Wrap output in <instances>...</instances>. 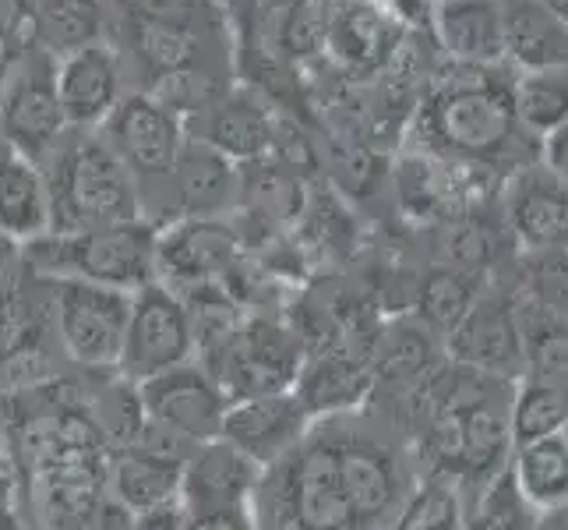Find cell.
I'll return each mask as SVG.
<instances>
[{
	"instance_id": "obj_1",
	"label": "cell",
	"mask_w": 568,
	"mask_h": 530,
	"mask_svg": "<svg viewBox=\"0 0 568 530\" xmlns=\"http://www.w3.org/2000/svg\"><path fill=\"white\" fill-rule=\"evenodd\" d=\"M424 149L463 167H495L523 139L513 110V74L501 68H459L430 86L420 103Z\"/></svg>"
},
{
	"instance_id": "obj_2",
	"label": "cell",
	"mask_w": 568,
	"mask_h": 530,
	"mask_svg": "<svg viewBox=\"0 0 568 530\" xmlns=\"http://www.w3.org/2000/svg\"><path fill=\"white\" fill-rule=\"evenodd\" d=\"M39 167L50 191V233L145 220L139 184L100 131H68Z\"/></svg>"
},
{
	"instance_id": "obj_3",
	"label": "cell",
	"mask_w": 568,
	"mask_h": 530,
	"mask_svg": "<svg viewBox=\"0 0 568 530\" xmlns=\"http://www.w3.org/2000/svg\"><path fill=\"white\" fill-rule=\"evenodd\" d=\"M155 238H160V227L149 220L47 233L22 248V259L39 280H82L134 293L160 280L155 277Z\"/></svg>"
},
{
	"instance_id": "obj_4",
	"label": "cell",
	"mask_w": 568,
	"mask_h": 530,
	"mask_svg": "<svg viewBox=\"0 0 568 530\" xmlns=\"http://www.w3.org/2000/svg\"><path fill=\"white\" fill-rule=\"evenodd\" d=\"M68 131L57 96V61L29 47L0 78V142L14 156L43 163Z\"/></svg>"
},
{
	"instance_id": "obj_5",
	"label": "cell",
	"mask_w": 568,
	"mask_h": 530,
	"mask_svg": "<svg viewBox=\"0 0 568 530\" xmlns=\"http://www.w3.org/2000/svg\"><path fill=\"white\" fill-rule=\"evenodd\" d=\"M53 332L85 371H116L131 319V293L82 280H47Z\"/></svg>"
},
{
	"instance_id": "obj_6",
	"label": "cell",
	"mask_w": 568,
	"mask_h": 530,
	"mask_svg": "<svg viewBox=\"0 0 568 530\" xmlns=\"http://www.w3.org/2000/svg\"><path fill=\"white\" fill-rule=\"evenodd\" d=\"M276 517L290 530H361L339 474V439H304L280 460Z\"/></svg>"
},
{
	"instance_id": "obj_7",
	"label": "cell",
	"mask_w": 568,
	"mask_h": 530,
	"mask_svg": "<svg viewBox=\"0 0 568 530\" xmlns=\"http://www.w3.org/2000/svg\"><path fill=\"white\" fill-rule=\"evenodd\" d=\"M100 134L116 152V160L131 170L134 184H139V199L149 184L166 181L187 146V128L181 117L160 100H152L149 92L134 89H128L124 100L113 107Z\"/></svg>"
},
{
	"instance_id": "obj_8",
	"label": "cell",
	"mask_w": 568,
	"mask_h": 530,
	"mask_svg": "<svg viewBox=\"0 0 568 530\" xmlns=\"http://www.w3.org/2000/svg\"><path fill=\"white\" fill-rule=\"evenodd\" d=\"M194 358V332L178 290L160 280L131 293V319L116 371L128 382H149Z\"/></svg>"
},
{
	"instance_id": "obj_9",
	"label": "cell",
	"mask_w": 568,
	"mask_h": 530,
	"mask_svg": "<svg viewBox=\"0 0 568 530\" xmlns=\"http://www.w3.org/2000/svg\"><path fill=\"white\" fill-rule=\"evenodd\" d=\"M139 397H142L145 421L187 446L220 439V428L230 407L226 389L209 376L205 364L194 361L170 368L149 382H139Z\"/></svg>"
},
{
	"instance_id": "obj_10",
	"label": "cell",
	"mask_w": 568,
	"mask_h": 530,
	"mask_svg": "<svg viewBox=\"0 0 568 530\" xmlns=\"http://www.w3.org/2000/svg\"><path fill=\"white\" fill-rule=\"evenodd\" d=\"M304 347L293 329L280 322H247L223 350V364L212 371V379L226 389L230 400L262 397V392L293 389L304 364Z\"/></svg>"
},
{
	"instance_id": "obj_11",
	"label": "cell",
	"mask_w": 568,
	"mask_h": 530,
	"mask_svg": "<svg viewBox=\"0 0 568 530\" xmlns=\"http://www.w3.org/2000/svg\"><path fill=\"white\" fill-rule=\"evenodd\" d=\"M448 358H453V364L469 368L495 382L523 379L526 347L516 304L480 293L474 308L448 332Z\"/></svg>"
},
{
	"instance_id": "obj_12",
	"label": "cell",
	"mask_w": 568,
	"mask_h": 530,
	"mask_svg": "<svg viewBox=\"0 0 568 530\" xmlns=\"http://www.w3.org/2000/svg\"><path fill=\"white\" fill-rule=\"evenodd\" d=\"M160 188L170 191L160 199V212L152 216L155 227L178 220H226L241 194V173L223 152L187 139L178 167Z\"/></svg>"
},
{
	"instance_id": "obj_13",
	"label": "cell",
	"mask_w": 568,
	"mask_h": 530,
	"mask_svg": "<svg viewBox=\"0 0 568 530\" xmlns=\"http://www.w3.org/2000/svg\"><path fill=\"white\" fill-rule=\"evenodd\" d=\"M307 428H311L307 410L293 397V389H286V392H262V397L230 400L220 439L237 446L241 453H247L254 463H262L268 470L307 439Z\"/></svg>"
},
{
	"instance_id": "obj_14",
	"label": "cell",
	"mask_w": 568,
	"mask_h": 530,
	"mask_svg": "<svg viewBox=\"0 0 568 530\" xmlns=\"http://www.w3.org/2000/svg\"><path fill=\"white\" fill-rule=\"evenodd\" d=\"M124 92L128 74L110 43L74 50L57 61V96L71 131H100Z\"/></svg>"
},
{
	"instance_id": "obj_15",
	"label": "cell",
	"mask_w": 568,
	"mask_h": 530,
	"mask_svg": "<svg viewBox=\"0 0 568 530\" xmlns=\"http://www.w3.org/2000/svg\"><path fill=\"white\" fill-rule=\"evenodd\" d=\"M241 254V238L226 220H178L160 227L155 238V277L184 287L223 283Z\"/></svg>"
},
{
	"instance_id": "obj_16",
	"label": "cell",
	"mask_w": 568,
	"mask_h": 530,
	"mask_svg": "<svg viewBox=\"0 0 568 530\" xmlns=\"http://www.w3.org/2000/svg\"><path fill=\"white\" fill-rule=\"evenodd\" d=\"M187 139L202 142L215 152H223L233 163H254L268 156L280 142V121L251 89L233 86L223 100H215L209 110L191 117L184 124Z\"/></svg>"
},
{
	"instance_id": "obj_17",
	"label": "cell",
	"mask_w": 568,
	"mask_h": 530,
	"mask_svg": "<svg viewBox=\"0 0 568 530\" xmlns=\"http://www.w3.org/2000/svg\"><path fill=\"white\" fill-rule=\"evenodd\" d=\"M265 481V467L254 463L226 439L199 442L184 460L181 474V502L187 513H209V509L251 506Z\"/></svg>"
},
{
	"instance_id": "obj_18",
	"label": "cell",
	"mask_w": 568,
	"mask_h": 530,
	"mask_svg": "<svg viewBox=\"0 0 568 530\" xmlns=\"http://www.w3.org/2000/svg\"><path fill=\"white\" fill-rule=\"evenodd\" d=\"M505 216L530 251H568V184L547 167H523L505 191Z\"/></svg>"
},
{
	"instance_id": "obj_19",
	"label": "cell",
	"mask_w": 568,
	"mask_h": 530,
	"mask_svg": "<svg viewBox=\"0 0 568 530\" xmlns=\"http://www.w3.org/2000/svg\"><path fill=\"white\" fill-rule=\"evenodd\" d=\"M406 29L382 4L325 0V47L354 71H378L396 61Z\"/></svg>"
},
{
	"instance_id": "obj_20",
	"label": "cell",
	"mask_w": 568,
	"mask_h": 530,
	"mask_svg": "<svg viewBox=\"0 0 568 530\" xmlns=\"http://www.w3.org/2000/svg\"><path fill=\"white\" fill-rule=\"evenodd\" d=\"M371 382H375V376H371L367 350L332 343L328 350L315 353V358H304L301 376L293 382V397L301 400L307 418L315 421L357 407L367 397Z\"/></svg>"
},
{
	"instance_id": "obj_21",
	"label": "cell",
	"mask_w": 568,
	"mask_h": 530,
	"mask_svg": "<svg viewBox=\"0 0 568 530\" xmlns=\"http://www.w3.org/2000/svg\"><path fill=\"white\" fill-rule=\"evenodd\" d=\"M435 43L459 68H501V4L498 0H448L435 4Z\"/></svg>"
},
{
	"instance_id": "obj_22",
	"label": "cell",
	"mask_w": 568,
	"mask_h": 530,
	"mask_svg": "<svg viewBox=\"0 0 568 530\" xmlns=\"http://www.w3.org/2000/svg\"><path fill=\"white\" fill-rule=\"evenodd\" d=\"M181 474L184 457L170 453V449L134 442L124 449H110L106 492L116 502H124L131 513H142V509L181 499Z\"/></svg>"
},
{
	"instance_id": "obj_23",
	"label": "cell",
	"mask_w": 568,
	"mask_h": 530,
	"mask_svg": "<svg viewBox=\"0 0 568 530\" xmlns=\"http://www.w3.org/2000/svg\"><path fill=\"white\" fill-rule=\"evenodd\" d=\"M396 191H399V206L406 216L414 220H456L463 216L466 194L474 191L466 184V167L442 160L435 152H414L406 156L396 170Z\"/></svg>"
},
{
	"instance_id": "obj_24",
	"label": "cell",
	"mask_w": 568,
	"mask_h": 530,
	"mask_svg": "<svg viewBox=\"0 0 568 530\" xmlns=\"http://www.w3.org/2000/svg\"><path fill=\"white\" fill-rule=\"evenodd\" d=\"M505 64L516 71H544L568 64V26L547 11L544 0H498Z\"/></svg>"
},
{
	"instance_id": "obj_25",
	"label": "cell",
	"mask_w": 568,
	"mask_h": 530,
	"mask_svg": "<svg viewBox=\"0 0 568 530\" xmlns=\"http://www.w3.org/2000/svg\"><path fill=\"white\" fill-rule=\"evenodd\" d=\"M339 474L361 530L378 527L399 499V470L382 446L367 439H339Z\"/></svg>"
},
{
	"instance_id": "obj_26",
	"label": "cell",
	"mask_w": 568,
	"mask_h": 530,
	"mask_svg": "<svg viewBox=\"0 0 568 530\" xmlns=\"http://www.w3.org/2000/svg\"><path fill=\"white\" fill-rule=\"evenodd\" d=\"M53 230L43 167L26 156L0 152V238L26 248Z\"/></svg>"
},
{
	"instance_id": "obj_27",
	"label": "cell",
	"mask_w": 568,
	"mask_h": 530,
	"mask_svg": "<svg viewBox=\"0 0 568 530\" xmlns=\"http://www.w3.org/2000/svg\"><path fill=\"white\" fill-rule=\"evenodd\" d=\"M110 39L106 0H32V47L53 61Z\"/></svg>"
},
{
	"instance_id": "obj_28",
	"label": "cell",
	"mask_w": 568,
	"mask_h": 530,
	"mask_svg": "<svg viewBox=\"0 0 568 530\" xmlns=\"http://www.w3.org/2000/svg\"><path fill=\"white\" fill-rule=\"evenodd\" d=\"M513 474L516 492L523 502L534 509L537 517L544 513H565L568 509V439L547 436L534 439L526 446H513Z\"/></svg>"
},
{
	"instance_id": "obj_29",
	"label": "cell",
	"mask_w": 568,
	"mask_h": 530,
	"mask_svg": "<svg viewBox=\"0 0 568 530\" xmlns=\"http://www.w3.org/2000/svg\"><path fill=\"white\" fill-rule=\"evenodd\" d=\"M371 376L392 386H420L438 368L435 332L424 322H396L367 347Z\"/></svg>"
},
{
	"instance_id": "obj_30",
	"label": "cell",
	"mask_w": 568,
	"mask_h": 530,
	"mask_svg": "<svg viewBox=\"0 0 568 530\" xmlns=\"http://www.w3.org/2000/svg\"><path fill=\"white\" fill-rule=\"evenodd\" d=\"M513 110L523 134L547 142L568 124V64L513 71Z\"/></svg>"
},
{
	"instance_id": "obj_31",
	"label": "cell",
	"mask_w": 568,
	"mask_h": 530,
	"mask_svg": "<svg viewBox=\"0 0 568 530\" xmlns=\"http://www.w3.org/2000/svg\"><path fill=\"white\" fill-rule=\"evenodd\" d=\"M568 424V389L519 379L516 397L508 400V431H513V446H526L534 439L561 436Z\"/></svg>"
},
{
	"instance_id": "obj_32",
	"label": "cell",
	"mask_w": 568,
	"mask_h": 530,
	"mask_svg": "<svg viewBox=\"0 0 568 530\" xmlns=\"http://www.w3.org/2000/svg\"><path fill=\"white\" fill-rule=\"evenodd\" d=\"M480 283L474 272L466 269H448V266H438L430 269L427 277L420 280V290H417V311H420V322L430 329V332H453L456 322L466 316L474 301L480 298Z\"/></svg>"
},
{
	"instance_id": "obj_33",
	"label": "cell",
	"mask_w": 568,
	"mask_h": 530,
	"mask_svg": "<svg viewBox=\"0 0 568 530\" xmlns=\"http://www.w3.org/2000/svg\"><path fill=\"white\" fill-rule=\"evenodd\" d=\"M85 414L92 424L100 428V436L110 449H124L131 442H139L145 428V410L139 386L128 379H110L100 386V392L85 403Z\"/></svg>"
},
{
	"instance_id": "obj_34",
	"label": "cell",
	"mask_w": 568,
	"mask_h": 530,
	"mask_svg": "<svg viewBox=\"0 0 568 530\" xmlns=\"http://www.w3.org/2000/svg\"><path fill=\"white\" fill-rule=\"evenodd\" d=\"M463 502L453 478L430 474L399 509L392 530H463Z\"/></svg>"
},
{
	"instance_id": "obj_35",
	"label": "cell",
	"mask_w": 568,
	"mask_h": 530,
	"mask_svg": "<svg viewBox=\"0 0 568 530\" xmlns=\"http://www.w3.org/2000/svg\"><path fill=\"white\" fill-rule=\"evenodd\" d=\"M534 523H537V513L516 492L513 474L501 470L495 481H487L477 513L474 520H466L463 530H530Z\"/></svg>"
},
{
	"instance_id": "obj_36",
	"label": "cell",
	"mask_w": 568,
	"mask_h": 530,
	"mask_svg": "<svg viewBox=\"0 0 568 530\" xmlns=\"http://www.w3.org/2000/svg\"><path fill=\"white\" fill-rule=\"evenodd\" d=\"M184 530H262L251 506L209 509V513H187Z\"/></svg>"
},
{
	"instance_id": "obj_37",
	"label": "cell",
	"mask_w": 568,
	"mask_h": 530,
	"mask_svg": "<svg viewBox=\"0 0 568 530\" xmlns=\"http://www.w3.org/2000/svg\"><path fill=\"white\" fill-rule=\"evenodd\" d=\"M131 520H134L131 509L124 502H116L110 492H103L92 502V509L85 513V520L78 530H131Z\"/></svg>"
},
{
	"instance_id": "obj_38",
	"label": "cell",
	"mask_w": 568,
	"mask_h": 530,
	"mask_svg": "<svg viewBox=\"0 0 568 530\" xmlns=\"http://www.w3.org/2000/svg\"><path fill=\"white\" fill-rule=\"evenodd\" d=\"M187 523V509L181 499L173 502H163V506H152V509H142V513H134L131 520V530H184Z\"/></svg>"
},
{
	"instance_id": "obj_39",
	"label": "cell",
	"mask_w": 568,
	"mask_h": 530,
	"mask_svg": "<svg viewBox=\"0 0 568 530\" xmlns=\"http://www.w3.org/2000/svg\"><path fill=\"white\" fill-rule=\"evenodd\" d=\"M26 259H22V248L14 241L0 238V298H8V293L26 280Z\"/></svg>"
},
{
	"instance_id": "obj_40",
	"label": "cell",
	"mask_w": 568,
	"mask_h": 530,
	"mask_svg": "<svg viewBox=\"0 0 568 530\" xmlns=\"http://www.w3.org/2000/svg\"><path fill=\"white\" fill-rule=\"evenodd\" d=\"M544 167L568 184V124L544 142Z\"/></svg>"
},
{
	"instance_id": "obj_41",
	"label": "cell",
	"mask_w": 568,
	"mask_h": 530,
	"mask_svg": "<svg viewBox=\"0 0 568 530\" xmlns=\"http://www.w3.org/2000/svg\"><path fill=\"white\" fill-rule=\"evenodd\" d=\"M530 530H568V517L565 513H544V517H537V523Z\"/></svg>"
},
{
	"instance_id": "obj_42",
	"label": "cell",
	"mask_w": 568,
	"mask_h": 530,
	"mask_svg": "<svg viewBox=\"0 0 568 530\" xmlns=\"http://www.w3.org/2000/svg\"><path fill=\"white\" fill-rule=\"evenodd\" d=\"M544 4H547V11L558 18V22L568 26V0H544Z\"/></svg>"
},
{
	"instance_id": "obj_43",
	"label": "cell",
	"mask_w": 568,
	"mask_h": 530,
	"mask_svg": "<svg viewBox=\"0 0 568 530\" xmlns=\"http://www.w3.org/2000/svg\"><path fill=\"white\" fill-rule=\"evenodd\" d=\"M364 4H382V8H385V4H388V0H364Z\"/></svg>"
},
{
	"instance_id": "obj_44",
	"label": "cell",
	"mask_w": 568,
	"mask_h": 530,
	"mask_svg": "<svg viewBox=\"0 0 568 530\" xmlns=\"http://www.w3.org/2000/svg\"><path fill=\"white\" fill-rule=\"evenodd\" d=\"M435 4H448V0H435Z\"/></svg>"
},
{
	"instance_id": "obj_45",
	"label": "cell",
	"mask_w": 568,
	"mask_h": 530,
	"mask_svg": "<svg viewBox=\"0 0 568 530\" xmlns=\"http://www.w3.org/2000/svg\"><path fill=\"white\" fill-rule=\"evenodd\" d=\"M565 439H568V424H565Z\"/></svg>"
}]
</instances>
